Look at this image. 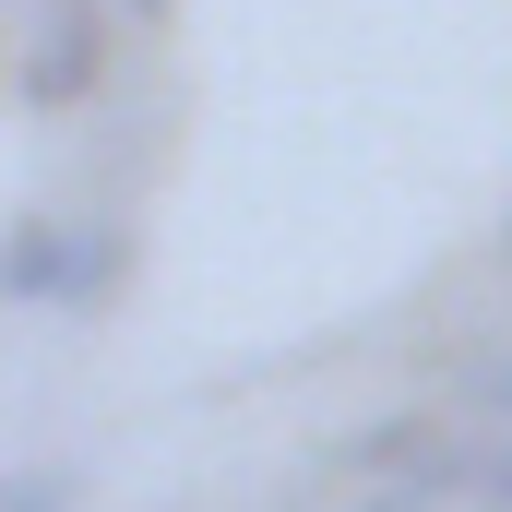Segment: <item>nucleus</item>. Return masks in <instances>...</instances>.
Masks as SVG:
<instances>
[{"instance_id":"f257e3e1","label":"nucleus","mask_w":512,"mask_h":512,"mask_svg":"<svg viewBox=\"0 0 512 512\" xmlns=\"http://www.w3.org/2000/svg\"><path fill=\"white\" fill-rule=\"evenodd\" d=\"M120 286V227H72V215H24L0 239V298L24 310H84Z\"/></svg>"},{"instance_id":"f03ea898","label":"nucleus","mask_w":512,"mask_h":512,"mask_svg":"<svg viewBox=\"0 0 512 512\" xmlns=\"http://www.w3.org/2000/svg\"><path fill=\"white\" fill-rule=\"evenodd\" d=\"M96 72H108V0H36L24 108H72V96H96Z\"/></svg>"},{"instance_id":"7ed1b4c3","label":"nucleus","mask_w":512,"mask_h":512,"mask_svg":"<svg viewBox=\"0 0 512 512\" xmlns=\"http://www.w3.org/2000/svg\"><path fill=\"white\" fill-rule=\"evenodd\" d=\"M465 405H477V417H501V429H512V346H501V358H477V370H465Z\"/></svg>"},{"instance_id":"20e7f679","label":"nucleus","mask_w":512,"mask_h":512,"mask_svg":"<svg viewBox=\"0 0 512 512\" xmlns=\"http://www.w3.org/2000/svg\"><path fill=\"white\" fill-rule=\"evenodd\" d=\"M72 501V477H12V489H0V512H60Z\"/></svg>"},{"instance_id":"39448f33","label":"nucleus","mask_w":512,"mask_h":512,"mask_svg":"<svg viewBox=\"0 0 512 512\" xmlns=\"http://www.w3.org/2000/svg\"><path fill=\"white\" fill-rule=\"evenodd\" d=\"M120 12H131V24H167V12H179V0H120Z\"/></svg>"},{"instance_id":"423d86ee","label":"nucleus","mask_w":512,"mask_h":512,"mask_svg":"<svg viewBox=\"0 0 512 512\" xmlns=\"http://www.w3.org/2000/svg\"><path fill=\"white\" fill-rule=\"evenodd\" d=\"M501 262H512V215H501Z\"/></svg>"},{"instance_id":"0eeeda50","label":"nucleus","mask_w":512,"mask_h":512,"mask_svg":"<svg viewBox=\"0 0 512 512\" xmlns=\"http://www.w3.org/2000/svg\"><path fill=\"white\" fill-rule=\"evenodd\" d=\"M477 512H501V501H477Z\"/></svg>"}]
</instances>
